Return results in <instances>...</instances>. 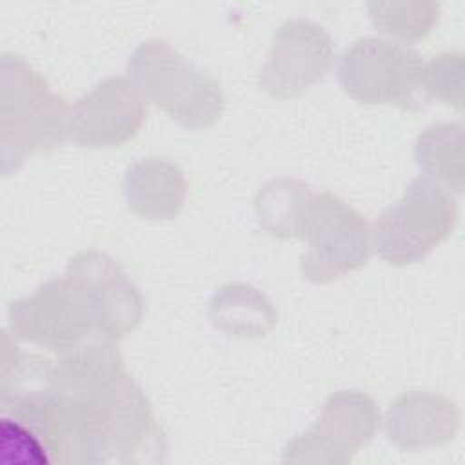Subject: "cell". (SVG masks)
<instances>
[{
    "instance_id": "6da1fadb",
    "label": "cell",
    "mask_w": 465,
    "mask_h": 465,
    "mask_svg": "<svg viewBox=\"0 0 465 465\" xmlns=\"http://www.w3.org/2000/svg\"><path fill=\"white\" fill-rule=\"evenodd\" d=\"M2 407L35 430L53 461L162 463L167 441L114 340L94 336L54 358L4 338Z\"/></svg>"
},
{
    "instance_id": "7a4b0ae2",
    "label": "cell",
    "mask_w": 465,
    "mask_h": 465,
    "mask_svg": "<svg viewBox=\"0 0 465 465\" xmlns=\"http://www.w3.org/2000/svg\"><path fill=\"white\" fill-rule=\"evenodd\" d=\"M67 102L18 54L0 60L2 174L18 171L25 156L60 147L69 138Z\"/></svg>"
},
{
    "instance_id": "3957f363",
    "label": "cell",
    "mask_w": 465,
    "mask_h": 465,
    "mask_svg": "<svg viewBox=\"0 0 465 465\" xmlns=\"http://www.w3.org/2000/svg\"><path fill=\"white\" fill-rule=\"evenodd\" d=\"M127 78L145 98L185 129L213 125L225 105L220 84L183 58L169 42H142L127 62Z\"/></svg>"
},
{
    "instance_id": "277c9868",
    "label": "cell",
    "mask_w": 465,
    "mask_h": 465,
    "mask_svg": "<svg viewBox=\"0 0 465 465\" xmlns=\"http://www.w3.org/2000/svg\"><path fill=\"white\" fill-rule=\"evenodd\" d=\"M338 82L345 94L361 104H391L403 111H420L430 104L423 56L378 36L358 38L341 53Z\"/></svg>"
},
{
    "instance_id": "5b68a950",
    "label": "cell",
    "mask_w": 465,
    "mask_h": 465,
    "mask_svg": "<svg viewBox=\"0 0 465 465\" xmlns=\"http://www.w3.org/2000/svg\"><path fill=\"white\" fill-rule=\"evenodd\" d=\"M9 332L54 354L102 336L96 305L85 283L69 269L9 303Z\"/></svg>"
},
{
    "instance_id": "8992f818",
    "label": "cell",
    "mask_w": 465,
    "mask_h": 465,
    "mask_svg": "<svg viewBox=\"0 0 465 465\" xmlns=\"http://www.w3.org/2000/svg\"><path fill=\"white\" fill-rule=\"evenodd\" d=\"M458 205L450 191L427 176L414 178L400 200L374 222L372 243L380 258L403 267L423 260L456 227Z\"/></svg>"
},
{
    "instance_id": "52a82bcc",
    "label": "cell",
    "mask_w": 465,
    "mask_h": 465,
    "mask_svg": "<svg viewBox=\"0 0 465 465\" xmlns=\"http://www.w3.org/2000/svg\"><path fill=\"white\" fill-rule=\"evenodd\" d=\"M300 271L307 282L329 283L369 262L371 231L365 218L332 193H316Z\"/></svg>"
},
{
    "instance_id": "ba28073f",
    "label": "cell",
    "mask_w": 465,
    "mask_h": 465,
    "mask_svg": "<svg viewBox=\"0 0 465 465\" xmlns=\"http://www.w3.org/2000/svg\"><path fill=\"white\" fill-rule=\"evenodd\" d=\"M380 427L376 403L360 391L331 394L316 423L285 447L283 463L345 465L367 445Z\"/></svg>"
},
{
    "instance_id": "9c48e42d",
    "label": "cell",
    "mask_w": 465,
    "mask_h": 465,
    "mask_svg": "<svg viewBox=\"0 0 465 465\" xmlns=\"http://www.w3.org/2000/svg\"><path fill=\"white\" fill-rule=\"evenodd\" d=\"M332 60L334 45L322 25L303 18L287 20L272 35L258 85L272 98H296L323 80Z\"/></svg>"
},
{
    "instance_id": "30bf717a",
    "label": "cell",
    "mask_w": 465,
    "mask_h": 465,
    "mask_svg": "<svg viewBox=\"0 0 465 465\" xmlns=\"http://www.w3.org/2000/svg\"><path fill=\"white\" fill-rule=\"evenodd\" d=\"M147 116L145 98L127 76H109L78 98L69 113V138L89 149H111L134 138Z\"/></svg>"
},
{
    "instance_id": "8fae6325",
    "label": "cell",
    "mask_w": 465,
    "mask_h": 465,
    "mask_svg": "<svg viewBox=\"0 0 465 465\" xmlns=\"http://www.w3.org/2000/svg\"><path fill=\"white\" fill-rule=\"evenodd\" d=\"M67 269L89 289L104 338L116 341L140 325L143 298L111 256L100 251H80L69 260Z\"/></svg>"
},
{
    "instance_id": "7c38bea8",
    "label": "cell",
    "mask_w": 465,
    "mask_h": 465,
    "mask_svg": "<svg viewBox=\"0 0 465 465\" xmlns=\"http://www.w3.org/2000/svg\"><path fill=\"white\" fill-rule=\"evenodd\" d=\"M460 429V411L449 398L411 391L398 396L383 420L391 443L405 450H420L450 441Z\"/></svg>"
},
{
    "instance_id": "4fadbf2b",
    "label": "cell",
    "mask_w": 465,
    "mask_h": 465,
    "mask_svg": "<svg viewBox=\"0 0 465 465\" xmlns=\"http://www.w3.org/2000/svg\"><path fill=\"white\" fill-rule=\"evenodd\" d=\"M122 187L127 207L153 222L176 218L187 196L182 169L163 158H145L127 167Z\"/></svg>"
},
{
    "instance_id": "5bb4252c",
    "label": "cell",
    "mask_w": 465,
    "mask_h": 465,
    "mask_svg": "<svg viewBox=\"0 0 465 465\" xmlns=\"http://www.w3.org/2000/svg\"><path fill=\"white\" fill-rule=\"evenodd\" d=\"M316 193L309 183L280 176L269 180L254 198L258 225L280 240H303Z\"/></svg>"
},
{
    "instance_id": "9a60e30c",
    "label": "cell",
    "mask_w": 465,
    "mask_h": 465,
    "mask_svg": "<svg viewBox=\"0 0 465 465\" xmlns=\"http://www.w3.org/2000/svg\"><path fill=\"white\" fill-rule=\"evenodd\" d=\"M207 312L218 331L243 340L269 334L278 320L272 302L249 283H225L216 289Z\"/></svg>"
},
{
    "instance_id": "2e32d148",
    "label": "cell",
    "mask_w": 465,
    "mask_h": 465,
    "mask_svg": "<svg viewBox=\"0 0 465 465\" xmlns=\"http://www.w3.org/2000/svg\"><path fill=\"white\" fill-rule=\"evenodd\" d=\"M416 162L423 176L460 194L463 191V125L438 122L416 142Z\"/></svg>"
},
{
    "instance_id": "e0dca14e",
    "label": "cell",
    "mask_w": 465,
    "mask_h": 465,
    "mask_svg": "<svg viewBox=\"0 0 465 465\" xmlns=\"http://www.w3.org/2000/svg\"><path fill=\"white\" fill-rule=\"evenodd\" d=\"M436 2H371L369 16L374 27L403 42L427 36L438 22Z\"/></svg>"
},
{
    "instance_id": "ac0fdd59",
    "label": "cell",
    "mask_w": 465,
    "mask_h": 465,
    "mask_svg": "<svg viewBox=\"0 0 465 465\" xmlns=\"http://www.w3.org/2000/svg\"><path fill=\"white\" fill-rule=\"evenodd\" d=\"M0 450L5 463L45 465L53 461L40 436L13 416L0 420Z\"/></svg>"
},
{
    "instance_id": "d6986e66",
    "label": "cell",
    "mask_w": 465,
    "mask_h": 465,
    "mask_svg": "<svg viewBox=\"0 0 465 465\" xmlns=\"http://www.w3.org/2000/svg\"><path fill=\"white\" fill-rule=\"evenodd\" d=\"M425 85L430 100H441L454 105L458 111L463 107V54L441 53L425 62Z\"/></svg>"
}]
</instances>
